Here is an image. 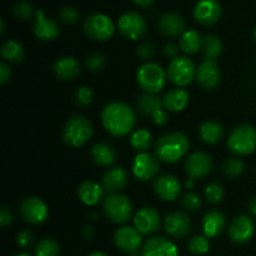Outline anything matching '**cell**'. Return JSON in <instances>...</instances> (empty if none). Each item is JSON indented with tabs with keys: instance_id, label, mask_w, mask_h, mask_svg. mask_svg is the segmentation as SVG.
Returning a JSON list of instances; mask_svg holds the SVG:
<instances>
[{
	"instance_id": "cell-1",
	"label": "cell",
	"mask_w": 256,
	"mask_h": 256,
	"mask_svg": "<svg viewBox=\"0 0 256 256\" xmlns=\"http://www.w3.org/2000/svg\"><path fill=\"white\" fill-rule=\"evenodd\" d=\"M102 122L105 130L114 136H126L134 132L136 115L125 102H112L102 108Z\"/></svg>"
},
{
	"instance_id": "cell-2",
	"label": "cell",
	"mask_w": 256,
	"mask_h": 256,
	"mask_svg": "<svg viewBox=\"0 0 256 256\" xmlns=\"http://www.w3.org/2000/svg\"><path fill=\"white\" fill-rule=\"evenodd\" d=\"M189 139L180 132H170L158 138L154 144L158 159L166 164H174L185 156L189 150Z\"/></svg>"
},
{
	"instance_id": "cell-3",
	"label": "cell",
	"mask_w": 256,
	"mask_h": 256,
	"mask_svg": "<svg viewBox=\"0 0 256 256\" xmlns=\"http://www.w3.org/2000/svg\"><path fill=\"white\" fill-rule=\"evenodd\" d=\"M92 135V124L82 115L70 118L62 129V139L72 148H80L86 144Z\"/></svg>"
},
{
	"instance_id": "cell-4",
	"label": "cell",
	"mask_w": 256,
	"mask_h": 256,
	"mask_svg": "<svg viewBox=\"0 0 256 256\" xmlns=\"http://www.w3.org/2000/svg\"><path fill=\"white\" fill-rule=\"evenodd\" d=\"M228 148L235 155L245 156L256 149V129L252 125H238L228 138Z\"/></svg>"
},
{
	"instance_id": "cell-5",
	"label": "cell",
	"mask_w": 256,
	"mask_h": 256,
	"mask_svg": "<svg viewBox=\"0 0 256 256\" xmlns=\"http://www.w3.org/2000/svg\"><path fill=\"white\" fill-rule=\"evenodd\" d=\"M105 215L114 224H125L132 216V200L124 194H108L102 202Z\"/></svg>"
},
{
	"instance_id": "cell-6",
	"label": "cell",
	"mask_w": 256,
	"mask_h": 256,
	"mask_svg": "<svg viewBox=\"0 0 256 256\" xmlns=\"http://www.w3.org/2000/svg\"><path fill=\"white\" fill-rule=\"evenodd\" d=\"M166 72L156 62H145L136 74L138 84L148 94H158L166 84Z\"/></svg>"
},
{
	"instance_id": "cell-7",
	"label": "cell",
	"mask_w": 256,
	"mask_h": 256,
	"mask_svg": "<svg viewBox=\"0 0 256 256\" xmlns=\"http://www.w3.org/2000/svg\"><path fill=\"white\" fill-rule=\"evenodd\" d=\"M168 79L179 88L192 84L196 76V68L194 62L186 56H178L172 60L166 70Z\"/></svg>"
},
{
	"instance_id": "cell-8",
	"label": "cell",
	"mask_w": 256,
	"mask_h": 256,
	"mask_svg": "<svg viewBox=\"0 0 256 256\" xmlns=\"http://www.w3.org/2000/svg\"><path fill=\"white\" fill-rule=\"evenodd\" d=\"M82 29L85 35L95 42H106L115 32L112 20L104 14H92L88 16L82 25Z\"/></svg>"
},
{
	"instance_id": "cell-9",
	"label": "cell",
	"mask_w": 256,
	"mask_h": 256,
	"mask_svg": "<svg viewBox=\"0 0 256 256\" xmlns=\"http://www.w3.org/2000/svg\"><path fill=\"white\" fill-rule=\"evenodd\" d=\"M120 34L129 40H138L146 32L148 25L144 16L136 12H128L118 20Z\"/></svg>"
},
{
	"instance_id": "cell-10",
	"label": "cell",
	"mask_w": 256,
	"mask_h": 256,
	"mask_svg": "<svg viewBox=\"0 0 256 256\" xmlns=\"http://www.w3.org/2000/svg\"><path fill=\"white\" fill-rule=\"evenodd\" d=\"M19 212L25 222L32 225H40L48 219L49 210L46 204L36 196L25 198L19 205Z\"/></svg>"
},
{
	"instance_id": "cell-11",
	"label": "cell",
	"mask_w": 256,
	"mask_h": 256,
	"mask_svg": "<svg viewBox=\"0 0 256 256\" xmlns=\"http://www.w3.org/2000/svg\"><path fill=\"white\" fill-rule=\"evenodd\" d=\"M132 175L139 182H149L159 172V159L150 152H139L132 160Z\"/></svg>"
},
{
	"instance_id": "cell-12",
	"label": "cell",
	"mask_w": 256,
	"mask_h": 256,
	"mask_svg": "<svg viewBox=\"0 0 256 256\" xmlns=\"http://www.w3.org/2000/svg\"><path fill=\"white\" fill-rule=\"evenodd\" d=\"M115 246L130 256H139L142 244V234L135 228L122 226L114 232Z\"/></svg>"
},
{
	"instance_id": "cell-13",
	"label": "cell",
	"mask_w": 256,
	"mask_h": 256,
	"mask_svg": "<svg viewBox=\"0 0 256 256\" xmlns=\"http://www.w3.org/2000/svg\"><path fill=\"white\" fill-rule=\"evenodd\" d=\"M164 230L174 239H185L192 232V220L189 215L180 210L169 212L164 218Z\"/></svg>"
},
{
	"instance_id": "cell-14",
	"label": "cell",
	"mask_w": 256,
	"mask_h": 256,
	"mask_svg": "<svg viewBox=\"0 0 256 256\" xmlns=\"http://www.w3.org/2000/svg\"><path fill=\"white\" fill-rule=\"evenodd\" d=\"M212 169V159L204 152H195L188 156L185 162V172L192 180L208 176Z\"/></svg>"
},
{
	"instance_id": "cell-15",
	"label": "cell",
	"mask_w": 256,
	"mask_h": 256,
	"mask_svg": "<svg viewBox=\"0 0 256 256\" xmlns=\"http://www.w3.org/2000/svg\"><path fill=\"white\" fill-rule=\"evenodd\" d=\"M255 232V222L248 215H238L232 219L229 226V236L235 244H246L252 240Z\"/></svg>"
},
{
	"instance_id": "cell-16",
	"label": "cell",
	"mask_w": 256,
	"mask_h": 256,
	"mask_svg": "<svg viewBox=\"0 0 256 256\" xmlns=\"http://www.w3.org/2000/svg\"><path fill=\"white\" fill-rule=\"evenodd\" d=\"M160 214L152 206H145L138 210L134 216V228L142 235H152L160 228Z\"/></svg>"
},
{
	"instance_id": "cell-17",
	"label": "cell",
	"mask_w": 256,
	"mask_h": 256,
	"mask_svg": "<svg viewBox=\"0 0 256 256\" xmlns=\"http://www.w3.org/2000/svg\"><path fill=\"white\" fill-rule=\"evenodd\" d=\"M222 14V8L218 0H200L195 5L194 18L199 24L212 26L216 24Z\"/></svg>"
},
{
	"instance_id": "cell-18",
	"label": "cell",
	"mask_w": 256,
	"mask_h": 256,
	"mask_svg": "<svg viewBox=\"0 0 256 256\" xmlns=\"http://www.w3.org/2000/svg\"><path fill=\"white\" fill-rule=\"evenodd\" d=\"M152 189L156 196L164 202H174L180 196L182 185L174 175H160L155 178Z\"/></svg>"
},
{
	"instance_id": "cell-19",
	"label": "cell",
	"mask_w": 256,
	"mask_h": 256,
	"mask_svg": "<svg viewBox=\"0 0 256 256\" xmlns=\"http://www.w3.org/2000/svg\"><path fill=\"white\" fill-rule=\"evenodd\" d=\"M196 79L198 84L205 90H212L222 82V72L216 62L212 60H205L204 62L196 68Z\"/></svg>"
},
{
	"instance_id": "cell-20",
	"label": "cell",
	"mask_w": 256,
	"mask_h": 256,
	"mask_svg": "<svg viewBox=\"0 0 256 256\" xmlns=\"http://www.w3.org/2000/svg\"><path fill=\"white\" fill-rule=\"evenodd\" d=\"M142 256H178V248L166 238L154 236L142 245Z\"/></svg>"
},
{
	"instance_id": "cell-21",
	"label": "cell",
	"mask_w": 256,
	"mask_h": 256,
	"mask_svg": "<svg viewBox=\"0 0 256 256\" xmlns=\"http://www.w3.org/2000/svg\"><path fill=\"white\" fill-rule=\"evenodd\" d=\"M32 29H34L35 36L40 40H44V42L54 40L60 32L56 22L52 19H48L42 10L35 12V20Z\"/></svg>"
},
{
	"instance_id": "cell-22",
	"label": "cell",
	"mask_w": 256,
	"mask_h": 256,
	"mask_svg": "<svg viewBox=\"0 0 256 256\" xmlns=\"http://www.w3.org/2000/svg\"><path fill=\"white\" fill-rule=\"evenodd\" d=\"M128 179H129V175L124 168H112L102 175V186L108 194H115L126 186Z\"/></svg>"
},
{
	"instance_id": "cell-23",
	"label": "cell",
	"mask_w": 256,
	"mask_h": 256,
	"mask_svg": "<svg viewBox=\"0 0 256 256\" xmlns=\"http://www.w3.org/2000/svg\"><path fill=\"white\" fill-rule=\"evenodd\" d=\"M159 30L169 38L182 36L185 32V22L176 12H165L160 16Z\"/></svg>"
},
{
	"instance_id": "cell-24",
	"label": "cell",
	"mask_w": 256,
	"mask_h": 256,
	"mask_svg": "<svg viewBox=\"0 0 256 256\" xmlns=\"http://www.w3.org/2000/svg\"><path fill=\"white\" fill-rule=\"evenodd\" d=\"M226 218L219 210H210L202 218V232L208 239L216 238L224 232Z\"/></svg>"
},
{
	"instance_id": "cell-25",
	"label": "cell",
	"mask_w": 256,
	"mask_h": 256,
	"mask_svg": "<svg viewBox=\"0 0 256 256\" xmlns=\"http://www.w3.org/2000/svg\"><path fill=\"white\" fill-rule=\"evenodd\" d=\"M52 70L60 80H74L80 74V65L75 58L62 56L54 62Z\"/></svg>"
},
{
	"instance_id": "cell-26",
	"label": "cell",
	"mask_w": 256,
	"mask_h": 256,
	"mask_svg": "<svg viewBox=\"0 0 256 256\" xmlns=\"http://www.w3.org/2000/svg\"><path fill=\"white\" fill-rule=\"evenodd\" d=\"M189 102V94L186 90L182 88H174L170 89L162 98V106L172 112H182L186 108Z\"/></svg>"
},
{
	"instance_id": "cell-27",
	"label": "cell",
	"mask_w": 256,
	"mask_h": 256,
	"mask_svg": "<svg viewBox=\"0 0 256 256\" xmlns=\"http://www.w3.org/2000/svg\"><path fill=\"white\" fill-rule=\"evenodd\" d=\"M78 196L88 206H94L99 204L102 198V186H100L98 182L86 180L82 182L78 189Z\"/></svg>"
},
{
	"instance_id": "cell-28",
	"label": "cell",
	"mask_w": 256,
	"mask_h": 256,
	"mask_svg": "<svg viewBox=\"0 0 256 256\" xmlns=\"http://www.w3.org/2000/svg\"><path fill=\"white\" fill-rule=\"evenodd\" d=\"M92 158L99 166H110L116 159V152L106 142H98L92 148Z\"/></svg>"
},
{
	"instance_id": "cell-29",
	"label": "cell",
	"mask_w": 256,
	"mask_h": 256,
	"mask_svg": "<svg viewBox=\"0 0 256 256\" xmlns=\"http://www.w3.org/2000/svg\"><path fill=\"white\" fill-rule=\"evenodd\" d=\"M179 48L188 55H194L202 48V38L196 30H186L179 39Z\"/></svg>"
},
{
	"instance_id": "cell-30",
	"label": "cell",
	"mask_w": 256,
	"mask_h": 256,
	"mask_svg": "<svg viewBox=\"0 0 256 256\" xmlns=\"http://www.w3.org/2000/svg\"><path fill=\"white\" fill-rule=\"evenodd\" d=\"M199 134L206 144H216L224 136V126L216 122H205L200 126Z\"/></svg>"
},
{
	"instance_id": "cell-31",
	"label": "cell",
	"mask_w": 256,
	"mask_h": 256,
	"mask_svg": "<svg viewBox=\"0 0 256 256\" xmlns=\"http://www.w3.org/2000/svg\"><path fill=\"white\" fill-rule=\"evenodd\" d=\"M138 109L144 116H152L156 110L162 109V99H160L156 94H145L138 98Z\"/></svg>"
},
{
	"instance_id": "cell-32",
	"label": "cell",
	"mask_w": 256,
	"mask_h": 256,
	"mask_svg": "<svg viewBox=\"0 0 256 256\" xmlns=\"http://www.w3.org/2000/svg\"><path fill=\"white\" fill-rule=\"evenodd\" d=\"M130 145L139 152H148L152 144V136L149 130L136 129L130 134Z\"/></svg>"
},
{
	"instance_id": "cell-33",
	"label": "cell",
	"mask_w": 256,
	"mask_h": 256,
	"mask_svg": "<svg viewBox=\"0 0 256 256\" xmlns=\"http://www.w3.org/2000/svg\"><path fill=\"white\" fill-rule=\"evenodd\" d=\"M202 52H204L205 60H215L222 55V42L216 35L209 34L202 39Z\"/></svg>"
},
{
	"instance_id": "cell-34",
	"label": "cell",
	"mask_w": 256,
	"mask_h": 256,
	"mask_svg": "<svg viewBox=\"0 0 256 256\" xmlns=\"http://www.w3.org/2000/svg\"><path fill=\"white\" fill-rule=\"evenodd\" d=\"M2 56L12 62H20L24 59V49L16 40H6L2 46Z\"/></svg>"
},
{
	"instance_id": "cell-35",
	"label": "cell",
	"mask_w": 256,
	"mask_h": 256,
	"mask_svg": "<svg viewBox=\"0 0 256 256\" xmlns=\"http://www.w3.org/2000/svg\"><path fill=\"white\" fill-rule=\"evenodd\" d=\"M35 254L36 256H59L60 245L58 244L56 240L44 238L35 246Z\"/></svg>"
},
{
	"instance_id": "cell-36",
	"label": "cell",
	"mask_w": 256,
	"mask_h": 256,
	"mask_svg": "<svg viewBox=\"0 0 256 256\" xmlns=\"http://www.w3.org/2000/svg\"><path fill=\"white\" fill-rule=\"evenodd\" d=\"M188 249L194 255H204L210 250V242L205 235H194L188 242Z\"/></svg>"
},
{
	"instance_id": "cell-37",
	"label": "cell",
	"mask_w": 256,
	"mask_h": 256,
	"mask_svg": "<svg viewBox=\"0 0 256 256\" xmlns=\"http://www.w3.org/2000/svg\"><path fill=\"white\" fill-rule=\"evenodd\" d=\"M244 162H242V160L238 159V158H230V159H228L226 162H225L224 168H222L224 174L226 175L228 178H232V179L240 176V175L244 172Z\"/></svg>"
},
{
	"instance_id": "cell-38",
	"label": "cell",
	"mask_w": 256,
	"mask_h": 256,
	"mask_svg": "<svg viewBox=\"0 0 256 256\" xmlns=\"http://www.w3.org/2000/svg\"><path fill=\"white\" fill-rule=\"evenodd\" d=\"M204 196L205 199H206V202H210V204H218V202H222V198H224V189H222V185L218 184V182H212V184L208 185L206 189H205Z\"/></svg>"
},
{
	"instance_id": "cell-39",
	"label": "cell",
	"mask_w": 256,
	"mask_h": 256,
	"mask_svg": "<svg viewBox=\"0 0 256 256\" xmlns=\"http://www.w3.org/2000/svg\"><path fill=\"white\" fill-rule=\"evenodd\" d=\"M12 14L20 20H29L34 15L32 5L26 0H20L12 6Z\"/></svg>"
},
{
	"instance_id": "cell-40",
	"label": "cell",
	"mask_w": 256,
	"mask_h": 256,
	"mask_svg": "<svg viewBox=\"0 0 256 256\" xmlns=\"http://www.w3.org/2000/svg\"><path fill=\"white\" fill-rule=\"evenodd\" d=\"M182 206L184 208L186 212H195L200 209V206H202V200H200L199 195L195 194V192H189L182 198Z\"/></svg>"
},
{
	"instance_id": "cell-41",
	"label": "cell",
	"mask_w": 256,
	"mask_h": 256,
	"mask_svg": "<svg viewBox=\"0 0 256 256\" xmlns=\"http://www.w3.org/2000/svg\"><path fill=\"white\" fill-rule=\"evenodd\" d=\"M79 12H78L76 8L70 6V5H66V6L62 8L59 10V18L64 24L66 25H74L76 24L78 20H79Z\"/></svg>"
},
{
	"instance_id": "cell-42",
	"label": "cell",
	"mask_w": 256,
	"mask_h": 256,
	"mask_svg": "<svg viewBox=\"0 0 256 256\" xmlns=\"http://www.w3.org/2000/svg\"><path fill=\"white\" fill-rule=\"evenodd\" d=\"M92 92L88 86H80L75 92V102L80 108H88L92 102Z\"/></svg>"
},
{
	"instance_id": "cell-43",
	"label": "cell",
	"mask_w": 256,
	"mask_h": 256,
	"mask_svg": "<svg viewBox=\"0 0 256 256\" xmlns=\"http://www.w3.org/2000/svg\"><path fill=\"white\" fill-rule=\"evenodd\" d=\"M106 64V59L102 52H92L86 59V68L92 72H100Z\"/></svg>"
},
{
	"instance_id": "cell-44",
	"label": "cell",
	"mask_w": 256,
	"mask_h": 256,
	"mask_svg": "<svg viewBox=\"0 0 256 256\" xmlns=\"http://www.w3.org/2000/svg\"><path fill=\"white\" fill-rule=\"evenodd\" d=\"M155 52H156V50H155L154 44H152V42H149V40L142 42L136 49L138 56L142 60H149L152 59V58H154Z\"/></svg>"
},
{
	"instance_id": "cell-45",
	"label": "cell",
	"mask_w": 256,
	"mask_h": 256,
	"mask_svg": "<svg viewBox=\"0 0 256 256\" xmlns=\"http://www.w3.org/2000/svg\"><path fill=\"white\" fill-rule=\"evenodd\" d=\"M32 239H34V236H32V232H30V230L25 229L18 234L16 242L20 248H22V249H28V248L32 246Z\"/></svg>"
},
{
	"instance_id": "cell-46",
	"label": "cell",
	"mask_w": 256,
	"mask_h": 256,
	"mask_svg": "<svg viewBox=\"0 0 256 256\" xmlns=\"http://www.w3.org/2000/svg\"><path fill=\"white\" fill-rule=\"evenodd\" d=\"M152 122L158 125V126H164V125L168 122L166 112H164L162 109L156 110V112L152 115Z\"/></svg>"
},
{
	"instance_id": "cell-47",
	"label": "cell",
	"mask_w": 256,
	"mask_h": 256,
	"mask_svg": "<svg viewBox=\"0 0 256 256\" xmlns=\"http://www.w3.org/2000/svg\"><path fill=\"white\" fill-rule=\"evenodd\" d=\"M12 215L10 212V210L6 206H2L0 210V225L2 228H6L12 224Z\"/></svg>"
},
{
	"instance_id": "cell-48",
	"label": "cell",
	"mask_w": 256,
	"mask_h": 256,
	"mask_svg": "<svg viewBox=\"0 0 256 256\" xmlns=\"http://www.w3.org/2000/svg\"><path fill=\"white\" fill-rule=\"evenodd\" d=\"M164 55L169 59L174 60L179 56V46H176L175 44L170 42V44H166L164 46Z\"/></svg>"
},
{
	"instance_id": "cell-49",
	"label": "cell",
	"mask_w": 256,
	"mask_h": 256,
	"mask_svg": "<svg viewBox=\"0 0 256 256\" xmlns=\"http://www.w3.org/2000/svg\"><path fill=\"white\" fill-rule=\"evenodd\" d=\"M10 76H12V70H10V68L5 62H2L0 64V84H6L10 80Z\"/></svg>"
},
{
	"instance_id": "cell-50",
	"label": "cell",
	"mask_w": 256,
	"mask_h": 256,
	"mask_svg": "<svg viewBox=\"0 0 256 256\" xmlns=\"http://www.w3.org/2000/svg\"><path fill=\"white\" fill-rule=\"evenodd\" d=\"M94 235H95V232H94V229H92V225H89V224L82 225V236L84 238L85 240H88V242H89V240H92Z\"/></svg>"
},
{
	"instance_id": "cell-51",
	"label": "cell",
	"mask_w": 256,
	"mask_h": 256,
	"mask_svg": "<svg viewBox=\"0 0 256 256\" xmlns=\"http://www.w3.org/2000/svg\"><path fill=\"white\" fill-rule=\"evenodd\" d=\"M132 2H134L135 4L140 8H149L154 4L155 0H132Z\"/></svg>"
},
{
	"instance_id": "cell-52",
	"label": "cell",
	"mask_w": 256,
	"mask_h": 256,
	"mask_svg": "<svg viewBox=\"0 0 256 256\" xmlns=\"http://www.w3.org/2000/svg\"><path fill=\"white\" fill-rule=\"evenodd\" d=\"M248 210L250 212V214L256 216V196L252 198L249 202V204H248Z\"/></svg>"
},
{
	"instance_id": "cell-53",
	"label": "cell",
	"mask_w": 256,
	"mask_h": 256,
	"mask_svg": "<svg viewBox=\"0 0 256 256\" xmlns=\"http://www.w3.org/2000/svg\"><path fill=\"white\" fill-rule=\"evenodd\" d=\"M185 186H186V189H192V188L194 186V180L188 179V182H186V184H185Z\"/></svg>"
},
{
	"instance_id": "cell-54",
	"label": "cell",
	"mask_w": 256,
	"mask_h": 256,
	"mask_svg": "<svg viewBox=\"0 0 256 256\" xmlns=\"http://www.w3.org/2000/svg\"><path fill=\"white\" fill-rule=\"evenodd\" d=\"M89 256H108V255L102 252H92Z\"/></svg>"
},
{
	"instance_id": "cell-55",
	"label": "cell",
	"mask_w": 256,
	"mask_h": 256,
	"mask_svg": "<svg viewBox=\"0 0 256 256\" xmlns=\"http://www.w3.org/2000/svg\"><path fill=\"white\" fill-rule=\"evenodd\" d=\"M0 25H2V29H0V34H4V20H0Z\"/></svg>"
},
{
	"instance_id": "cell-56",
	"label": "cell",
	"mask_w": 256,
	"mask_h": 256,
	"mask_svg": "<svg viewBox=\"0 0 256 256\" xmlns=\"http://www.w3.org/2000/svg\"><path fill=\"white\" fill-rule=\"evenodd\" d=\"M15 256H32V255L28 254V252H20V254H16Z\"/></svg>"
},
{
	"instance_id": "cell-57",
	"label": "cell",
	"mask_w": 256,
	"mask_h": 256,
	"mask_svg": "<svg viewBox=\"0 0 256 256\" xmlns=\"http://www.w3.org/2000/svg\"><path fill=\"white\" fill-rule=\"evenodd\" d=\"M254 39H255V42H256V28L254 29Z\"/></svg>"
}]
</instances>
